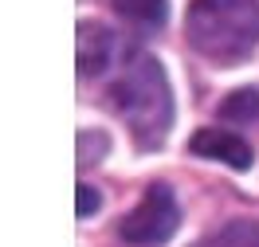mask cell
Returning a JSON list of instances; mask_svg holds the SVG:
<instances>
[{
  "instance_id": "obj_1",
  "label": "cell",
  "mask_w": 259,
  "mask_h": 247,
  "mask_svg": "<svg viewBox=\"0 0 259 247\" xmlns=\"http://www.w3.org/2000/svg\"><path fill=\"white\" fill-rule=\"evenodd\" d=\"M110 106L130 126V133L138 137L142 149L165 145L169 126H173V90H169V79L153 55L134 51L126 59L122 75L110 82Z\"/></svg>"
},
{
  "instance_id": "obj_2",
  "label": "cell",
  "mask_w": 259,
  "mask_h": 247,
  "mask_svg": "<svg viewBox=\"0 0 259 247\" xmlns=\"http://www.w3.org/2000/svg\"><path fill=\"white\" fill-rule=\"evenodd\" d=\"M185 32L204 59L220 67L243 63L259 47V0H193Z\"/></svg>"
},
{
  "instance_id": "obj_3",
  "label": "cell",
  "mask_w": 259,
  "mask_h": 247,
  "mask_svg": "<svg viewBox=\"0 0 259 247\" xmlns=\"http://www.w3.org/2000/svg\"><path fill=\"white\" fill-rule=\"evenodd\" d=\"M181 224V208L173 200V188L169 184H149L142 204L134 212L122 216V239L134 247H153V243H165Z\"/></svg>"
},
{
  "instance_id": "obj_4",
  "label": "cell",
  "mask_w": 259,
  "mask_h": 247,
  "mask_svg": "<svg viewBox=\"0 0 259 247\" xmlns=\"http://www.w3.org/2000/svg\"><path fill=\"white\" fill-rule=\"evenodd\" d=\"M189 153H200V157H208V161H224V165H232V169H247V165H251V145L243 141L240 133L220 130V126H208V130L193 133Z\"/></svg>"
},
{
  "instance_id": "obj_5",
  "label": "cell",
  "mask_w": 259,
  "mask_h": 247,
  "mask_svg": "<svg viewBox=\"0 0 259 247\" xmlns=\"http://www.w3.org/2000/svg\"><path fill=\"white\" fill-rule=\"evenodd\" d=\"M110 55H114V35L110 28H102L95 20H82L79 24V75H102L110 67Z\"/></svg>"
},
{
  "instance_id": "obj_6",
  "label": "cell",
  "mask_w": 259,
  "mask_h": 247,
  "mask_svg": "<svg viewBox=\"0 0 259 247\" xmlns=\"http://www.w3.org/2000/svg\"><path fill=\"white\" fill-rule=\"evenodd\" d=\"M204 247H259V220H232L220 231H212Z\"/></svg>"
},
{
  "instance_id": "obj_7",
  "label": "cell",
  "mask_w": 259,
  "mask_h": 247,
  "mask_svg": "<svg viewBox=\"0 0 259 247\" xmlns=\"http://www.w3.org/2000/svg\"><path fill=\"white\" fill-rule=\"evenodd\" d=\"M220 118H228V122H255L259 118V90H251V86L232 90L220 102Z\"/></svg>"
},
{
  "instance_id": "obj_8",
  "label": "cell",
  "mask_w": 259,
  "mask_h": 247,
  "mask_svg": "<svg viewBox=\"0 0 259 247\" xmlns=\"http://www.w3.org/2000/svg\"><path fill=\"white\" fill-rule=\"evenodd\" d=\"M102 153H106V137L95 141V133H79V165H95Z\"/></svg>"
},
{
  "instance_id": "obj_9",
  "label": "cell",
  "mask_w": 259,
  "mask_h": 247,
  "mask_svg": "<svg viewBox=\"0 0 259 247\" xmlns=\"http://www.w3.org/2000/svg\"><path fill=\"white\" fill-rule=\"evenodd\" d=\"M98 208H102V196H98L95 184H79V196H75V212L87 220V216H95Z\"/></svg>"
},
{
  "instance_id": "obj_10",
  "label": "cell",
  "mask_w": 259,
  "mask_h": 247,
  "mask_svg": "<svg viewBox=\"0 0 259 247\" xmlns=\"http://www.w3.org/2000/svg\"><path fill=\"white\" fill-rule=\"evenodd\" d=\"M110 4H114V8H118V4H126V0H110Z\"/></svg>"
}]
</instances>
